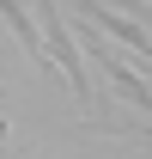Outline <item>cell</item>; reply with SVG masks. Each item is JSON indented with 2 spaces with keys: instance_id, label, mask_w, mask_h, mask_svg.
<instances>
[{
  "instance_id": "obj_1",
  "label": "cell",
  "mask_w": 152,
  "mask_h": 159,
  "mask_svg": "<svg viewBox=\"0 0 152 159\" xmlns=\"http://www.w3.org/2000/svg\"><path fill=\"white\" fill-rule=\"evenodd\" d=\"M43 49H49V61L67 74V86L79 92V104H91V86H85V61H79V49H73V37H67V25H61V12H55V6H43Z\"/></svg>"
},
{
  "instance_id": "obj_2",
  "label": "cell",
  "mask_w": 152,
  "mask_h": 159,
  "mask_svg": "<svg viewBox=\"0 0 152 159\" xmlns=\"http://www.w3.org/2000/svg\"><path fill=\"white\" fill-rule=\"evenodd\" d=\"M85 19H91V25H103L110 37H122V43H128V49H140V55L152 61V37H146V31H140V25H134V19H116V12H103L97 0H85Z\"/></svg>"
},
{
  "instance_id": "obj_3",
  "label": "cell",
  "mask_w": 152,
  "mask_h": 159,
  "mask_svg": "<svg viewBox=\"0 0 152 159\" xmlns=\"http://www.w3.org/2000/svg\"><path fill=\"white\" fill-rule=\"evenodd\" d=\"M0 19L12 25V37H19L24 49H31V55H49V49H43V31H37V25H31V12H24L19 0H0Z\"/></svg>"
},
{
  "instance_id": "obj_4",
  "label": "cell",
  "mask_w": 152,
  "mask_h": 159,
  "mask_svg": "<svg viewBox=\"0 0 152 159\" xmlns=\"http://www.w3.org/2000/svg\"><path fill=\"white\" fill-rule=\"evenodd\" d=\"M103 67H110V80H116V92H122L128 104H140V110H152V86H146L140 74H128V67H122L116 55H103Z\"/></svg>"
}]
</instances>
